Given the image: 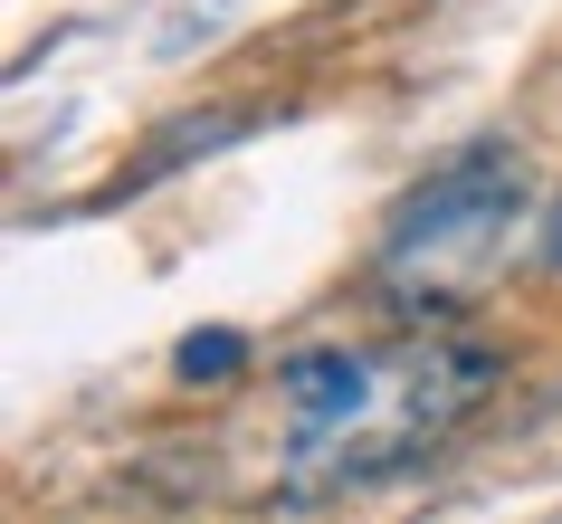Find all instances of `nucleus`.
<instances>
[{
  "label": "nucleus",
  "mask_w": 562,
  "mask_h": 524,
  "mask_svg": "<svg viewBox=\"0 0 562 524\" xmlns=\"http://www.w3.org/2000/svg\"><path fill=\"white\" fill-rule=\"evenodd\" d=\"M525 220V172L505 144H468L458 163L401 191L382 230V296L401 315H429V305H458V296L496 267L505 230Z\"/></svg>",
  "instance_id": "nucleus-1"
},
{
  "label": "nucleus",
  "mask_w": 562,
  "mask_h": 524,
  "mask_svg": "<svg viewBox=\"0 0 562 524\" xmlns=\"http://www.w3.org/2000/svg\"><path fill=\"white\" fill-rule=\"evenodd\" d=\"M496 353L486 344H419L411 363H391L382 372V420H344L334 438H315V448H296L305 487H372V477H401V467H419L429 448H439L458 420H476L486 410V391H496Z\"/></svg>",
  "instance_id": "nucleus-2"
},
{
  "label": "nucleus",
  "mask_w": 562,
  "mask_h": 524,
  "mask_svg": "<svg viewBox=\"0 0 562 524\" xmlns=\"http://www.w3.org/2000/svg\"><path fill=\"white\" fill-rule=\"evenodd\" d=\"M277 381H286V410H296V448H315V438H334L344 420L372 410L382 363H362V353H344V344H315V353H286Z\"/></svg>",
  "instance_id": "nucleus-3"
},
{
  "label": "nucleus",
  "mask_w": 562,
  "mask_h": 524,
  "mask_svg": "<svg viewBox=\"0 0 562 524\" xmlns=\"http://www.w3.org/2000/svg\"><path fill=\"white\" fill-rule=\"evenodd\" d=\"M229 134H248V115H181V124H162L144 163H124V172L105 181V201H124V191H153L162 172H181V163H201V153H220Z\"/></svg>",
  "instance_id": "nucleus-4"
},
{
  "label": "nucleus",
  "mask_w": 562,
  "mask_h": 524,
  "mask_svg": "<svg viewBox=\"0 0 562 524\" xmlns=\"http://www.w3.org/2000/svg\"><path fill=\"white\" fill-rule=\"evenodd\" d=\"M172 372L191 381V391H220V381H238V372H248V334H229V324H201V334H181Z\"/></svg>",
  "instance_id": "nucleus-5"
},
{
  "label": "nucleus",
  "mask_w": 562,
  "mask_h": 524,
  "mask_svg": "<svg viewBox=\"0 0 562 524\" xmlns=\"http://www.w3.org/2000/svg\"><path fill=\"white\" fill-rule=\"evenodd\" d=\"M543 248H553V258H562V210H553V238H543Z\"/></svg>",
  "instance_id": "nucleus-6"
}]
</instances>
